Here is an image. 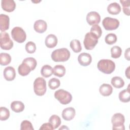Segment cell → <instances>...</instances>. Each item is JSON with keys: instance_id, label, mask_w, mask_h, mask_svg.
<instances>
[{"instance_id": "obj_19", "label": "cell", "mask_w": 130, "mask_h": 130, "mask_svg": "<svg viewBox=\"0 0 130 130\" xmlns=\"http://www.w3.org/2000/svg\"><path fill=\"white\" fill-rule=\"evenodd\" d=\"M107 11L110 14L117 15L120 12L121 7L120 5L116 2L112 3L108 6Z\"/></svg>"}, {"instance_id": "obj_25", "label": "cell", "mask_w": 130, "mask_h": 130, "mask_svg": "<svg viewBox=\"0 0 130 130\" xmlns=\"http://www.w3.org/2000/svg\"><path fill=\"white\" fill-rule=\"evenodd\" d=\"M112 85L116 88H120L124 85V82L122 78L119 76L113 77L111 80Z\"/></svg>"}, {"instance_id": "obj_20", "label": "cell", "mask_w": 130, "mask_h": 130, "mask_svg": "<svg viewBox=\"0 0 130 130\" xmlns=\"http://www.w3.org/2000/svg\"><path fill=\"white\" fill-rule=\"evenodd\" d=\"M31 71V70L30 67L23 62H22L18 68V73L22 76H25L28 75Z\"/></svg>"}, {"instance_id": "obj_39", "label": "cell", "mask_w": 130, "mask_h": 130, "mask_svg": "<svg viewBox=\"0 0 130 130\" xmlns=\"http://www.w3.org/2000/svg\"><path fill=\"white\" fill-rule=\"evenodd\" d=\"M124 57L127 60H129V48H128L126 50H125L124 53Z\"/></svg>"}, {"instance_id": "obj_16", "label": "cell", "mask_w": 130, "mask_h": 130, "mask_svg": "<svg viewBox=\"0 0 130 130\" xmlns=\"http://www.w3.org/2000/svg\"><path fill=\"white\" fill-rule=\"evenodd\" d=\"M10 18L9 17L4 14L0 15V29L1 31H5L9 28Z\"/></svg>"}, {"instance_id": "obj_2", "label": "cell", "mask_w": 130, "mask_h": 130, "mask_svg": "<svg viewBox=\"0 0 130 130\" xmlns=\"http://www.w3.org/2000/svg\"><path fill=\"white\" fill-rule=\"evenodd\" d=\"M98 69L102 73L106 74H111L115 69V63L112 60L103 59L99 61L97 64Z\"/></svg>"}, {"instance_id": "obj_21", "label": "cell", "mask_w": 130, "mask_h": 130, "mask_svg": "<svg viewBox=\"0 0 130 130\" xmlns=\"http://www.w3.org/2000/svg\"><path fill=\"white\" fill-rule=\"evenodd\" d=\"M25 106L24 104L21 101H15L11 103V108L12 111L16 113H19L23 111Z\"/></svg>"}, {"instance_id": "obj_1", "label": "cell", "mask_w": 130, "mask_h": 130, "mask_svg": "<svg viewBox=\"0 0 130 130\" xmlns=\"http://www.w3.org/2000/svg\"><path fill=\"white\" fill-rule=\"evenodd\" d=\"M70 52L66 48L54 50L51 53V58L55 62H64L67 61L70 57Z\"/></svg>"}, {"instance_id": "obj_11", "label": "cell", "mask_w": 130, "mask_h": 130, "mask_svg": "<svg viewBox=\"0 0 130 130\" xmlns=\"http://www.w3.org/2000/svg\"><path fill=\"white\" fill-rule=\"evenodd\" d=\"M78 61L79 63L82 66H88L92 61V57L90 54L83 52L80 54L78 57Z\"/></svg>"}, {"instance_id": "obj_34", "label": "cell", "mask_w": 130, "mask_h": 130, "mask_svg": "<svg viewBox=\"0 0 130 130\" xmlns=\"http://www.w3.org/2000/svg\"><path fill=\"white\" fill-rule=\"evenodd\" d=\"M90 32L94 35L98 39L101 37L102 34V30L101 27L98 24L92 25L90 28Z\"/></svg>"}, {"instance_id": "obj_26", "label": "cell", "mask_w": 130, "mask_h": 130, "mask_svg": "<svg viewBox=\"0 0 130 130\" xmlns=\"http://www.w3.org/2000/svg\"><path fill=\"white\" fill-rule=\"evenodd\" d=\"M70 46L74 52L78 53L82 50V46L80 42L77 39H74L72 40L70 43Z\"/></svg>"}, {"instance_id": "obj_28", "label": "cell", "mask_w": 130, "mask_h": 130, "mask_svg": "<svg viewBox=\"0 0 130 130\" xmlns=\"http://www.w3.org/2000/svg\"><path fill=\"white\" fill-rule=\"evenodd\" d=\"M49 122L52 124L54 129H56L60 125L61 119L58 115H52L49 118Z\"/></svg>"}, {"instance_id": "obj_38", "label": "cell", "mask_w": 130, "mask_h": 130, "mask_svg": "<svg viewBox=\"0 0 130 130\" xmlns=\"http://www.w3.org/2000/svg\"><path fill=\"white\" fill-rule=\"evenodd\" d=\"M54 129V128L53 127V126L52 125V124L49 122L43 123L40 128V130H41H41H42V129H51V130H52V129Z\"/></svg>"}, {"instance_id": "obj_22", "label": "cell", "mask_w": 130, "mask_h": 130, "mask_svg": "<svg viewBox=\"0 0 130 130\" xmlns=\"http://www.w3.org/2000/svg\"><path fill=\"white\" fill-rule=\"evenodd\" d=\"M119 100L123 103H127L130 100V93L129 87L126 89L121 91L118 95Z\"/></svg>"}, {"instance_id": "obj_6", "label": "cell", "mask_w": 130, "mask_h": 130, "mask_svg": "<svg viewBox=\"0 0 130 130\" xmlns=\"http://www.w3.org/2000/svg\"><path fill=\"white\" fill-rule=\"evenodd\" d=\"M11 36L16 42L22 43L26 39V35L22 28L19 26L14 27L11 30Z\"/></svg>"}, {"instance_id": "obj_33", "label": "cell", "mask_w": 130, "mask_h": 130, "mask_svg": "<svg viewBox=\"0 0 130 130\" xmlns=\"http://www.w3.org/2000/svg\"><path fill=\"white\" fill-rule=\"evenodd\" d=\"M60 82L59 80L55 78H51L48 81V86L51 89H52V90L55 89L58 87H59V86H60Z\"/></svg>"}, {"instance_id": "obj_3", "label": "cell", "mask_w": 130, "mask_h": 130, "mask_svg": "<svg viewBox=\"0 0 130 130\" xmlns=\"http://www.w3.org/2000/svg\"><path fill=\"white\" fill-rule=\"evenodd\" d=\"M47 89L46 82L43 78L38 77L34 82V90L36 94L42 96L45 94Z\"/></svg>"}, {"instance_id": "obj_24", "label": "cell", "mask_w": 130, "mask_h": 130, "mask_svg": "<svg viewBox=\"0 0 130 130\" xmlns=\"http://www.w3.org/2000/svg\"><path fill=\"white\" fill-rule=\"evenodd\" d=\"M41 73L42 76L45 78L50 77L53 73V68L48 64L43 66L41 70Z\"/></svg>"}, {"instance_id": "obj_27", "label": "cell", "mask_w": 130, "mask_h": 130, "mask_svg": "<svg viewBox=\"0 0 130 130\" xmlns=\"http://www.w3.org/2000/svg\"><path fill=\"white\" fill-rule=\"evenodd\" d=\"M11 61L10 55L7 53H1L0 54V63L2 66H7L9 64Z\"/></svg>"}, {"instance_id": "obj_23", "label": "cell", "mask_w": 130, "mask_h": 130, "mask_svg": "<svg viewBox=\"0 0 130 130\" xmlns=\"http://www.w3.org/2000/svg\"><path fill=\"white\" fill-rule=\"evenodd\" d=\"M53 74L57 77H62L66 73V68L65 67L61 64H57L54 66L53 69Z\"/></svg>"}, {"instance_id": "obj_7", "label": "cell", "mask_w": 130, "mask_h": 130, "mask_svg": "<svg viewBox=\"0 0 130 130\" xmlns=\"http://www.w3.org/2000/svg\"><path fill=\"white\" fill-rule=\"evenodd\" d=\"M98 43V38L90 32L85 35L83 41L84 47L86 50H92Z\"/></svg>"}, {"instance_id": "obj_13", "label": "cell", "mask_w": 130, "mask_h": 130, "mask_svg": "<svg viewBox=\"0 0 130 130\" xmlns=\"http://www.w3.org/2000/svg\"><path fill=\"white\" fill-rule=\"evenodd\" d=\"M1 5L3 10L8 12L13 11L16 8V3L13 0H2Z\"/></svg>"}, {"instance_id": "obj_32", "label": "cell", "mask_w": 130, "mask_h": 130, "mask_svg": "<svg viewBox=\"0 0 130 130\" xmlns=\"http://www.w3.org/2000/svg\"><path fill=\"white\" fill-rule=\"evenodd\" d=\"M22 62H23L26 63L27 64H28L30 67L31 71L34 70L36 68L37 65V60H36L35 58H34L33 57L26 58L23 59Z\"/></svg>"}, {"instance_id": "obj_18", "label": "cell", "mask_w": 130, "mask_h": 130, "mask_svg": "<svg viewBox=\"0 0 130 130\" xmlns=\"http://www.w3.org/2000/svg\"><path fill=\"white\" fill-rule=\"evenodd\" d=\"M99 91L100 93L104 96H109L112 93L113 88L110 84L104 83L100 86Z\"/></svg>"}, {"instance_id": "obj_17", "label": "cell", "mask_w": 130, "mask_h": 130, "mask_svg": "<svg viewBox=\"0 0 130 130\" xmlns=\"http://www.w3.org/2000/svg\"><path fill=\"white\" fill-rule=\"evenodd\" d=\"M57 42V38L55 35L53 34H49L46 37L45 43L48 48H52L56 46Z\"/></svg>"}, {"instance_id": "obj_41", "label": "cell", "mask_w": 130, "mask_h": 130, "mask_svg": "<svg viewBox=\"0 0 130 130\" xmlns=\"http://www.w3.org/2000/svg\"><path fill=\"white\" fill-rule=\"evenodd\" d=\"M66 125H62V127H63V128H66V127L64 128V126H65ZM62 128V127H60V128H59V129H61Z\"/></svg>"}, {"instance_id": "obj_31", "label": "cell", "mask_w": 130, "mask_h": 130, "mask_svg": "<svg viewBox=\"0 0 130 130\" xmlns=\"http://www.w3.org/2000/svg\"><path fill=\"white\" fill-rule=\"evenodd\" d=\"M117 39V36L115 34L110 33L107 35L105 37V41L108 45H112L116 42Z\"/></svg>"}, {"instance_id": "obj_8", "label": "cell", "mask_w": 130, "mask_h": 130, "mask_svg": "<svg viewBox=\"0 0 130 130\" xmlns=\"http://www.w3.org/2000/svg\"><path fill=\"white\" fill-rule=\"evenodd\" d=\"M0 46L3 50H10L13 47V42L9 35L5 31H2L0 35Z\"/></svg>"}, {"instance_id": "obj_37", "label": "cell", "mask_w": 130, "mask_h": 130, "mask_svg": "<svg viewBox=\"0 0 130 130\" xmlns=\"http://www.w3.org/2000/svg\"><path fill=\"white\" fill-rule=\"evenodd\" d=\"M120 3L122 5V9H123V13L127 15H129L130 11H129V0H126V1H120Z\"/></svg>"}, {"instance_id": "obj_15", "label": "cell", "mask_w": 130, "mask_h": 130, "mask_svg": "<svg viewBox=\"0 0 130 130\" xmlns=\"http://www.w3.org/2000/svg\"><path fill=\"white\" fill-rule=\"evenodd\" d=\"M4 77L7 81H12L16 77V72L15 69L12 67H6L3 72Z\"/></svg>"}, {"instance_id": "obj_12", "label": "cell", "mask_w": 130, "mask_h": 130, "mask_svg": "<svg viewBox=\"0 0 130 130\" xmlns=\"http://www.w3.org/2000/svg\"><path fill=\"white\" fill-rule=\"evenodd\" d=\"M61 115L63 119L70 121L74 118L76 115V111L73 107H68L63 110Z\"/></svg>"}, {"instance_id": "obj_10", "label": "cell", "mask_w": 130, "mask_h": 130, "mask_svg": "<svg viewBox=\"0 0 130 130\" xmlns=\"http://www.w3.org/2000/svg\"><path fill=\"white\" fill-rule=\"evenodd\" d=\"M86 19L89 25H94L100 23L101 21V16L98 12L95 11H91L87 14Z\"/></svg>"}, {"instance_id": "obj_14", "label": "cell", "mask_w": 130, "mask_h": 130, "mask_svg": "<svg viewBox=\"0 0 130 130\" xmlns=\"http://www.w3.org/2000/svg\"><path fill=\"white\" fill-rule=\"evenodd\" d=\"M47 27V24L45 21L39 19L36 21L34 24V28L35 30L38 33H43L45 32Z\"/></svg>"}, {"instance_id": "obj_30", "label": "cell", "mask_w": 130, "mask_h": 130, "mask_svg": "<svg viewBox=\"0 0 130 130\" xmlns=\"http://www.w3.org/2000/svg\"><path fill=\"white\" fill-rule=\"evenodd\" d=\"M10 111L6 107H1L0 108V120L2 121L8 119L10 117Z\"/></svg>"}, {"instance_id": "obj_29", "label": "cell", "mask_w": 130, "mask_h": 130, "mask_svg": "<svg viewBox=\"0 0 130 130\" xmlns=\"http://www.w3.org/2000/svg\"><path fill=\"white\" fill-rule=\"evenodd\" d=\"M122 53L121 48L118 46H114L111 49V57L113 58H119Z\"/></svg>"}, {"instance_id": "obj_4", "label": "cell", "mask_w": 130, "mask_h": 130, "mask_svg": "<svg viewBox=\"0 0 130 130\" xmlns=\"http://www.w3.org/2000/svg\"><path fill=\"white\" fill-rule=\"evenodd\" d=\"M54 97L60 103L63 105L69 104L72 100V94L62 89H58L54 92Z\"/></svg>"}, {"instance_id": "obj_35", "label": "cell", "mask_w": 130, "mask_h": 130, "mask_svg": "<svg viewBox=\"0 0 130 130\" xmlns=\"http://www.w3.org/2000/svg\"><path fill=\"white\" fill-rule=\"evenodd\" d=\"M21 130H34V128L32 126L31 123L27 120H23L20 124Z\"/></svg>"}, {"instance_id": "obj_5", "label": "cell", "mask_w": 130, "mask_h": 130, "mask_svg": "<svg viewBox=\"0 0 130 130\" xmlns=\"http://www.w3.org/2000/svg\"><path fill=\"white\" fill-rule=\"evenodd\" d=\"M125 118L123 114L120 113L114 114L111 118V122L113 125V129L124 130L125 129L124 123Z\"/></svg>"}, {"instance_id": "obj_36", "label": "cell", "mask_w": 130, "mask_h": 130, "mask_svg": "<svg viewBox=\"0 0 130 130\" xmlns=\"http://www.w3.org/2000/svg\"><path fill=\"white\" fill-rule=\"evenodd\" d=\"M25 50L28 53H34L36 50V46L34 42L29 41L25 45Z\"/></svg>"}, {"instance_id": "obj_40", "label": "cell", "mask_w": 130, "mask_h": 130, "mask_svg": "<svg viewBox=\"0 0 130 130\" xmlns=\"http://www.w3.org/2000/svg\"><path fill=\"white\" fill-rule=\"evenodd\" d=\"M129 73V67H128L126 69V70H125V76L127 77V78L128 79L130 78Z\"/></svg>"}, {"instance_id": "obj_9", "label": "cell", "mask_w": 130, "mask_h": 130, "mask_svg": "<svg viewBox=\"0 0 130 130\" xmlns=\"http://www.w3.org/2000/svg\"><path fill=\"white\" fill-rule=\"evenodd\" d=\"M119 21L116 18H113L109 17L105 18L103 21L102 24L106 30H113L116 29L119 26Z\"/></svg>"}]
</instances>
